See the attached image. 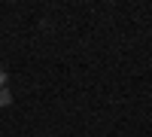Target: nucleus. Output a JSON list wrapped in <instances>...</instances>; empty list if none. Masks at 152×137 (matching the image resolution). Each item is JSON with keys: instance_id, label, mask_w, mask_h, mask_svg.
<instances>
[{"instance_id": "f257e3e1", "label": "nucleus", "mask_w": 152, "mask_h": 137, "mask_svg": "<svg viewBox=\"0 0 152 137\" xmlns=\"http://www.w3.org/2000/svg\"><path fill=\"white\" fill-rule=\"evenodd\" d=\"M12 104V92L9 89H0V107H9Z\"/></svg>"}, {"instance_id": "f03ea898", "label": "nucleus", "mask_w": 152, "mask_h": 137, "mask_svg": "<svg viewBox=\"0 0 152 137\" xmlns=\"http://www.w3.org/2000/svg\"><path fill=\"white\" fill-rule=\"evenodd\" d=\"M0 89H6V70L0 67Z\"/></svg>"}]
</instances>
